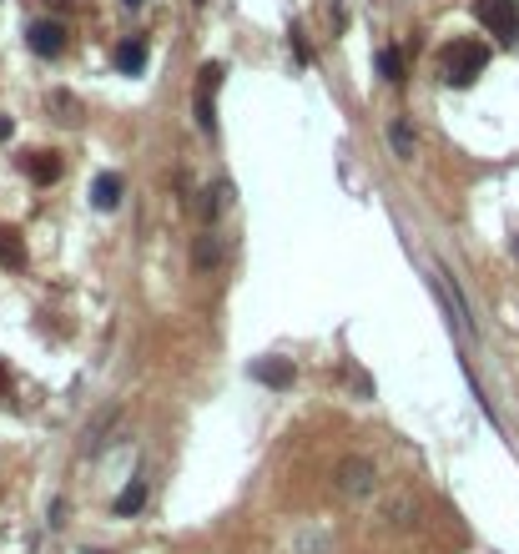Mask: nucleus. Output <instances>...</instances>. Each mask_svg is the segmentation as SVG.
Segmentation results:
<instances>
[{
	"mask_svg": "<svg viewBox=\"0 0 519 554\" xmlns=\"http://www.w3.org/2000/svg\"><path fill=\"white\" fill-rule=\"evenodd\" d=\"M26 46H31L35 56H46V61H56L66 51V26L61 20H31V26H26Z\"/></svg>",
	"mask_w": 519,
	"mask_h": 554,
	"instance_id": "nucleus-4",
	"label": "nucleus"
},
{
	"mask_svg": "<svg viewBox=\"0 0 519 554\" xmlns=\"http://www.w3.org/2000/svg\"><path fill=\"white\" fill-rule=\"evenodd\" d=\"M192 267H197V273H217L222 267V237L217 232H202V237L192 242Z\"/></svg>",
	"mask_w": 519,
	"mask_h": 554,
	"instance_id": "nucleus-7",
	"label": "nucleus"
},
{
	"mask_svg": "<svg viewBox=\"0 0 519 554\" xmlns=\"http://www.w3.org/2000/svg\"><path fill=\"white\" fill-rule=\"evenodd\" d=\"M515 247H519V237H515Z\"/></svg>",
	"mask_w": 519,
	"mask_h": 554,
	"instance_id": "nucleus-19",
	"label": "nucleus"
},
{
	"mask_svg": "<svg viewBox=\"0 0 519 554\" xmlns=\"http://www.w3.org/2000/svg\"><path fill=\"white\" fill-rule=\"evenodd\" d=\"M142 504H146V479L137 474L122 489V499H116V514H122V519H131V514H142Z\"/></svg>",
	"mask_w": 519,
	"mask_h": 554,
	"instance_id": "nucleus-12",
	"label": "nucleus"
},
{
	"mask_svg": "<svg viewBox=\"0 0 519 554\" xmlns=\"http://www.w3.org/2000/svg\"><path fill=\"white\" fill-rule=\"evenodd\" d=\"M489 66V46L484 41H474V36H459V41H449V46L439 51V71L449 86H469V81L484 76Z\"/></svg>",
	"mask_w": 519,
	"mask_h": 554,
	"instance_id": "nucleus-1",
	"label": "nucleus"
},
{
	"mask_svg": "<svg viewBox=\"0 0 519 554\" xmlns=\"http://www.w3.org/2000/svg\"><path fill=\"white\" fill-rule=\"evenodd\" d=\"M51 107L61 111V122H76V101L71 96H51Z\"/></svg>",
	"mask_w": 519,
	"mask_h": 554,
	"instance_id": "nucleus-15",
	"label": "nucleus"
},
{
	"mask_svg": "<svg viewBox=\"0 0 519 554\" xmlns=\"http://www.w3.org/2000/svg\"><path fill=\"white\" fill-rule=\"evenodd\" d=\"M46 5H71V0H46Z\"/></svg>",
	"mask_w": 519,
	"mask_h": 554,
	"instance_id": "nucleus-17",
	"label": "nucleus"
},
{
	"mask_svg": "<svg viewBox=\"0 0 519 554\" xmlns=\"http://www.w3.org/2000/svg\"><path fill=\"white\" fill-rule=\"evenodd\" d=\"M389 141H394V146H398L404 156H413V137H409V126H404V122H398L394 131H389Z\"/></svg>",
	"mask_w": 519,
	"mask_h": 554,
	"instance_id": "nucleus-14",
	"label": "nucleus"
},
{
	"mask_svg": "<svg viewBox=\"0 0 519 554\" xmlns=\"http://www.w3.org/2000/svg\"><path fill=\"white\" fill-rule=\"evenodd\" d=\"M126 5H142V0H126Z\"/></svg>",
	"mask_w": 519,
	"mask_h": 554,
	"instance_id": "nucleus-18",
	"label": "nucleus"
},
{
	"mask_svg": "<svg viewBox=\"0 0 519 554\" xmlns=\"http://www.w3.org/2000/svg\"><path fill=\"white\" fill-rule=\"evenodd\" d=\"M0 267H11V273L26 267V237L16 227H0Z\"/></svg>",
	"mask_w": 519,
	"mask_h": 554,
	"instance_id": "nucleus-8",
	"label": "nucleus"
},
{
	"mask_svg": "<svg viewBox=\"0 0 519 554\" xmlns=\"http://www.w3.org/2000/svg\"><path fill=\"white\" fill-rule=\"evenodd\" d=\"M20 167H26V177H31L35 186L61 182V156H56V152H31V156H20Z\"/></svg>",
	"mask_w": 519,
	"mask_h": 554,
	"instance_id": "nucleus-6",
	"label": "nucleus"
},
{
	"mask_svg": "<svg viewBox=\"0 0 519 554\" xmlns=\"http://www.w3.org/2000/svg\"><path fill=\"white\" fill-rule=\"evenodd\" d=\"M217 86H222V66H202V81H197V126L207 137L217 131Z\"/></svg>",
	"mask_w": 519,
	"mask_h": 554,
	"instance_id": "nucleus-3",
	"label": "nucleus"
},
{
	"mask_svg": "<svg viewBox=\"0 0 519 554\" xmlns=\"http://www.w3.org/2000/svg\"><path fill=\"white\" fill-rule=\"evenodd\" d=\"M252 378H257V384H272V388H287V384H293V363H287V358L252 363Z\"/></svg>",
	"mask_w": 519,
	"mask_h": 554,
	"instance_id": "nucleus-10",
	"label": "nucleus"
},
{
	"mask_svg": "<svg viewBox=\"0 0 519 554\" xmlns=\"http://www.w3.org/2000/svg\"><path fill=\"white\" fill-rule=\"evenodd\" d=\"M338 489L343 494H368L374 489V463L368 459H343L338 463Z\"/></svg>",
	"mask_w": 519,
	"mask_h": 554,
	"instance_id": "nucleus-5",
	"label": "nucleus"
},
{
	"mask_svg": "<svg viewBox=\"0 0 519 554\" xmlns=\"http://www.w3.org/2000/svg\"><path fill=\"white\" fill-rule=\"evenodd\" d=\"M111 61H116V71H126V76H137L146 66V46L142 41H122V46L111 51Z\"/></svg>",
	"mask_w": 519,
	"mask_h": 554,
	"instance_id": "nucleus-11",
	"label": "nucleus"
},
{
	"mask_svg": "<svg viewBox=\"0 0 519 554\" xmlns=\"http://www.w3.org/2000/svg\"><path fill=\"white\" fill-rule=\"evenodd\" d=\"M0 399H11V368L0 363Z\"/></svg>",
	"mask_w": 519,
	"mask_h": 554,
	"instance_id": "nucleus-16",
	"label": "nucleus"
},
{
	"mask_svg": "<svg viewBox=\"0 0 519 554\" xmlns=\"http://www.w3.org/2000/svg\"><path fill=\"white\" fill-rule=\"evenodd\" d=\"M474 16L494 41H504V46L519 41V0H474Z\"/></svg>",
	"mask_w": 519,
	"mask_h": 554,
	"instance_id": "nucleus-2",
	"label": "nucleus"
},
{
	"mask_svg": "<svg viewBox=\"0 0 519 554\" xmlns=\"http://www.w3.org/2000/svg\"><path fill=\"white\" fill-rule=\"evenodd\" d=\"M378 76H383V81H404V56H398V51H378Z\"/></svg>",
	"mask_w": 519,
	"mask_h": 554,
	"instance_id": "nucleus-13",
	"label": "nucleus"
},
{
	"mask_svg": "<svg viewBox=\"0 0 519 554\" xmlns=\"http://www.w3.org/2000/svg\"><path fill=\"white\" fill-rule=\"evenodd\" d=\"M122 177H116V171H101V177H96V186H91V202L96 207H101V212H111V207H122Z\"/></svg>",
	"mask_w": 519,
	"mask_h": 554,
	"instance_id": "nucleus-9",
	"label": "nucleus"
}]
</instances>
